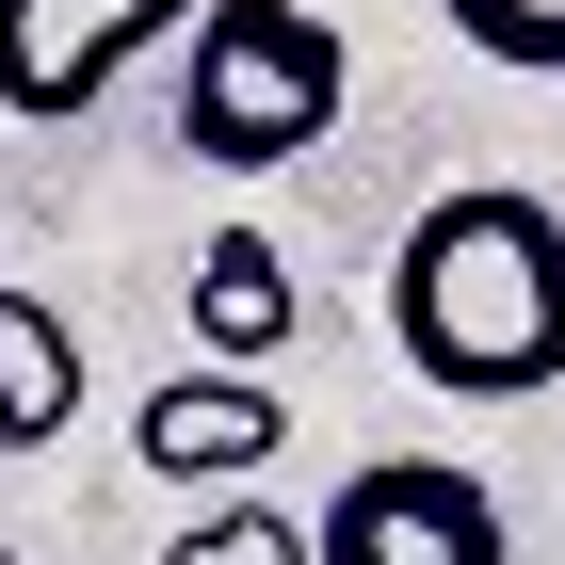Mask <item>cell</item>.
I'll return each mask as SVG.
<instances>
[{
  "label": "cell",
  "instance_id": "cell-1",
  "mask_svg": "<svg viewBox=\"0 0 565 565\" xmlns=\"http://www.w3.org/2000/svg\"><path fill=\"white\" fill-rule=\"evenodd\" d=\"M388 355L452 404H550L565 388V211L533 178H452L388 243Z\"/></svg>",
  "mask_w": 565,
  "mask_h": 565
},
{
  "label": "cell",
  "instance_id": "cell-2",
  "mask_svg": "<svg viewBox=\"0 0 565 565\" xmlns=\"http://www.w3.org/2000/svg\"><path fill=\"white\" fill-rule=\"evenodd\" d=\"M340 97H355L340 17H307V0H194V33H178V146L211 178L307 162L340 130Z\"/></svg>",
  "mask_w": 565,
  "mask_h": 565
},
{
  "label": "cell",
  "instance_id": "cell-3",
  "mask_svg": "<svg viewBox=\"0 0 565 565\" xmlns=\"http://www.w3.org/2000/svg\"><path fill=\"white\" fill-rule=\"evenodd\" d=\"M307 565H518V518L452 452H355L307 518Z\"/></svg>",
  "mask_w": 565,
  "mask_h": 565
},
{
  "label": "cell",
  "instance_id": "cell-4",
  "mask_svg": "<svg viewBox=\"0 0 565 565\" xmlns=\"http://www.w3.org/2000/svg\"><path fill=\"white\" fill-rule=\"evenodd\" d=\"M162 33H194V0H0V114H17V130H65V114H97Z\"/></svg>",
  "mask_w": 565,
  "mask_h": 565
},
{
  "label": "cell",
  "instance_id": "cell-5",
  "mask_svg": "<svg viewBox=\"0 0 565 565\" xmlns=\"http://www.w3.org/2000/svg\"><path fill=\"white\" fill-rule=\"evenodd\" d=\"M275 436H291V404H275V372H211V355H194V372H162V388L130 404V452L162 484H259L275 469Z\"/></svg>",
  "mask_w": 565,
  "mask_h": 565
},
{
  "label": "cell",
  "instance_id": "cell-6",
  "mask_svg": "<svg viewBox=\"0 0 565 565\" xmlns=\"http://www.w3.org/2000/svg\"><path fill=\"white\" fill-rule=\"evenodd\" d=\"M178 307H194V355H211V372H275V355H291V323H307L291 259H275L259 226H226V243H194Z\"/></svg>",
  "mask_w": 565,
  "mask_h": 565
},
{
  "label": "cell",
  "instance_id": "cell-7",
  "mask_svg": "<svg viewBox=\"0 0 565 565\" xmlns=\"http://www.w3.org/2000/svg\"><path fill=\"white\" fill-rule=\"evenodd\" d=\"M65 420H82V323L0 275V452H49Z\"/></svg>",
  "mask_w": 565,
  "mask_h": 565
},
{
  "label": "cell",
  "instance_id": "cell-8",
  "mask_svg": "<svg viewBox=\"0 0 565 565\" xmlns=\"http://www.w3.org/2000/svg\"><path fill=\"white\" fill-rule=\"evenodd\" d=\"M162 565H307V518L259 501V484H226V501H194V518L162 533Z\"/></svg>",
  "mask_w": 565,
  "mask_h": 565
},
{
  "label": "cell",
  "instance_id": "cell-9",
  "mask_svg": "<svg viewBox=\"0 0 565 565\" xmlns=\"http://www.w3.org/2000/svg\"><path fill=\"white\" fill-rule=\"evenodd\" d=\"M484 65H518V82H565V0H436Z\"/></svg>",
  "mask_w": 565,
  "mask_h": 565
},
{
  "label": "cell",
  "instance_id": "cell-10",
  "mask_svg": "<svg viewBox=\"0 0 565 565\" xmlns=\"http://www.w3.org/2000/svg\"><path fill=\"white\" fill-rule=\"evenodd\" d=\"M0 565H33V550H0Z\"/></svg>",
  "mask_w": 565,
  "mask_h": 565
},
{
  "label": "cell",
  "instance_id": "cell-11",
  "mask_svg": "<svg viewBox=\"0 0 565 565\" xmlns=\"http://www.w3.org/2000/svg\"><path fill=\"white\" fill-rule=\"evenodd\" d=\"M550 550H565V533H550Z\"/></svg>",
  "mask_w": 565,
  "mask_h": 565
}]
</instances>
